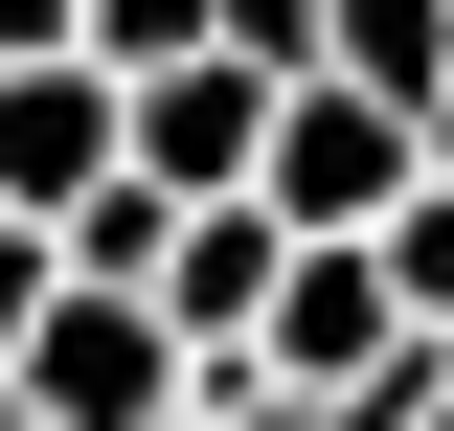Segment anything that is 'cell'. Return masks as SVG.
I'll return each instance as SVG.
<instances>
[{"instance_id": "cell-3", "label": "cell", "mask_w": 454, "mask_h": 431, "mask_svg": "<svg viewBox=\"0 0 454 431\" xmlns=\"http://www.w3.org/2000/svg\"><path fill=\"white\" fill-rule=\"evenodd\" d=\"M273 114L295 91H250V68H160V91H137V182H160V205H250V182H273Z\"/></svg>"}, {"instance_id": "cell-12", "label": "cell", "mask_w": 454, "mask_h": 431, "mask_svg": "<svg viewBox=\"0 0 454 431\" xmlns=\"http://www.w3.org/2000/svg\"><path fill=\"white\" fill-rule=\"evenodd\" d=\"M0 431H23V409H0Z\"/></svg>"}, {"instance_id": "cell-10", "label": "cell", "mask_w": 454, "mask_h": 431, "mask_svg": "<svg viewBox=\"0 0 454 431\" xmlns=\"http://www.w3.org/2000/svg\"><path fill=\"white\" fill-rule=\"evenodd\" d=\"M432 182H454V91H432Z\"/></svg>"}, {"instance_id": "cell-8", "label": "cell", "mask_w": 454, "mask_h": 431, "mask_svg": "<svg viewBox=\"0 0 454 431\" xmlns=\"http://www.w3.org/2000/svg\"><path fill=\"white\" fill-rule=\"evenodd\" d=\"M68 318V250H46V227H0V386H23V341H46Z\"/></svg>"}, {"instance_id": "cell-2", "label": "cell", "mask_w": 454, "mask_h": 431, "mask_svg": "<svg viewBox=\"0 0 454 431\" xmlns=\"http://www.w3.org/2000/svg\"><path fill=\"white\" fill-rule=\"evenodd\" d=\"M137 182V91L114 68H0V227H91Z\"/></svg>"}, {"instance_id": "cell-1", "label": "cell", "mask_w": 454, "mask_h": 431, "mask_svg": "<svg viewBox=\"0 0 454 431\" xmlns=\"http://www.w3.org/2000/svg\"><path fill=\"white\" fill-rule=\"evenodd\" d=\"M23 431H182L205 409V364H182V318L160 295H68L46 341H23V386H0Z\"/></svg>"}, {"instance_id": "cell-6", "label": "cell", "mask_w": 454, "mask_h": 431, "mask_svg": "<svg viewBox=\"0 0 454 431\" xmlns=\"http://www.w3.org/2000/svg\"><path fill=\"white\" fill-rule=\"evenodd\" d=\"M227 46V0H91V68L114 91H160V68H205Z\"/></svg>"}, {"instance_id": "cell-9", "label": "cell", "mask_w": 454, "mask_h": 431, "mask_svg": "<svg viewBox=\"0 0 454 431\" xmlns=\"http://www.w3.org/2000/svg\"><path fill=\"white\" fill-rule=\"evenodd\" d=\"M182 431H318V409H295L273 364H205V409H182Z\"/></svg>"}, {"instance_id": "cell-11", "label": "cell", "mask_w": 454, "mask_h": 431, "mask_svg": "<svg viewBox=\"0 0 454 431\" xmlns=\"http://www.w3.org/2000/svg\"><path fill=\"white\" fill-rule=\"evenodd\" d=\"M432 431H454V341H432Z\"/></svg>"}, {"instance_id": "cell-4", "label": "cell", "mask_w": 454, "mask_h": 431, "mask_svg": "<svg viewBox=\"0 0 454 431\" xmlns=\"http://www.w3.org/2000/svg\"><path fill=\"white\" fill-rule=\"evenodd\" d=\"M273 295H295V227H273V205H205V227H182V272H160L182 364H273Z\"/></svg>"}, {"instance_id": "cell-5", "label": "cell", "mask_w": 454, "mask_h": 431, "mask_svg": "<svg viewBox=\"0 0 454 431\" xmlns=\"http://www.w3.org/2000/svg\"><path fill=\"white\" fill-rule=\"evenodd\" d=\"M340 91H387L409 137H432V91H454V0H340Z\"/></svg>"}, {"instance_id": "cell-7", "label": "cell", "mask_w": 454, "mask_h": 431, "mask_svg": "<svg viewBox=\"0 0 454 431\" xmlns=\"http://www.w3.org/2000/svg\"><path fill=\"white\" fill-rule=\"evenodd\" d=\"M387 295H409V341H454V182H432V205L387 227Z\"/></svg>"}]
</instances>
